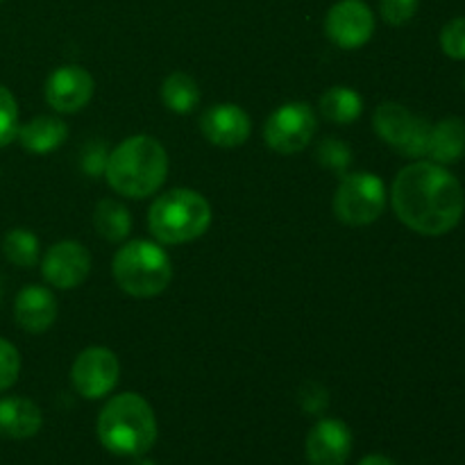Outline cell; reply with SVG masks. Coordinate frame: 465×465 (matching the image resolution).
<instances>
[{"label":"cell","mask_w":465,"mask_h":465,"mask_svg":"<svg viewBox=\"0 0 465 465\" xmlns=\"http://www.w3.org/2000/svg\"><path fill=\"white\" fill-rule=\"evenodd\" d=\"M391 203L400 221L422 236L448 234L465 212L461 182L436 162L404 166L393 182Z\"/></svg>","instance_id":"1"},{"label":"cell","mask_w":465,"mask_h":465,"mask_svg":"<svg viewBox=\"0 0 465 465\" xmlns=\"http://www.w3.org/2000/svg\"><path fill=\"white\" fill-rule=\"evenodd\" d=\"M109 186L125 198L154 195L168 177V153L154 136L134 134L109 153L104 168Z\"/></svg>","instance_id":"2"},{"label":"cell","mask_w":465,"mask_h":465,"mask_svg":"<svg viewBox=\"0 0 465 465\" xmlns=\"http://www.w3.org/2000/svg\"><path fill=\"white\" fill-rule=\"evenodd\" d=\"M95 431L107 452L132 459L148 454L159 436L157 416L139 393L114 395L100 411Z\"/></svg>","instance_id":"3"},{"label":"cell","mask_w":465,"mask_h":465,"mask_svg":"<svg viewBox=\"0 0 465 465\" xmlns=\"http://www.w3.org/2000/svg\"><path fill=\"white\" fill-rule=\"evenodd\" d=\"M212 204L193 189H173L159 195L148 212V227L163 245L200 239L212 225Z\"/></svg>","instance_id":"4"},{"label":"cell","mask_w":465,"mask_h":465,"mask_svg":"<svg viewBox=\"0 0 465 465\" xmlns=\"http://www.w3.org/2000/svg\"><path fill=\"white\" fill-rule=\"evenodd\" d=\"M114 280L132 298H154L173 280V262L166 250L153 241H130L116 252Z\"/></svg>","instance_id":"5"},{"label":"cell","mask_w":465,"mask_h":465,"mask_svg":"<svg viewBox=\"0 0 465 465\" xmlns=\"http://www.w3.org/2000/svg\"><path fill=\"white\" fill-rule=\"evenodd\" d=\"M386 209V186L375 173H350L341 177L334 193V213L350 227L375 223Z\"/></svg>","instance_id":"6"},{"label":"cell","mask_w":465,"mask_h":465,"mask_svg":"<svg viewBox=\"0 0 465 465\" xmlns=\"http://www.w3.org/2000/svg\"><path fill=\"white\" fill-rule=\"evenodd\" d=\"M372 127L381 141L409 159L427 157L431 125L398 103H381L372 114Z\"/></svg>","instance_id":"7"},{"label":"cell","mask_w":465,"mask_h":465,"mask_svg":"<svg viewBox=\"0 0 465 465\" xmlns=\"http://www.w3.org/2000/svg\"><path fill=\"white\" fill-rule=\"evenodd\" d=\"M318 132V116L307 103H286L263 123V141L280 154H298Z\"/></svg>","instance_id":"8"},{"label":"cell","mask_w":465,"mask_h":465,"mask_svg":"<svg viewBox=\"0 0 465 465\" xmlns=\"http://www.w3.org/2000/svg\"><path fill=\"white\" fill-rule=\"evenodd\" d=\"M121 377L118 357L107 348H86L77 354L71 368V380L84 400H100L112 393Z\"/></svg>","instance_id":"9"},{"label":"cell","mask_w":465,"mask_h":465,"mask_svg":"<svg viewBox=\"0 0 465 465\" xmlns=\"http://www.w3.org/2000/svg\"><path fill=\"white\" fill-rule=\"evenodd\" d=\"M325 35L343 50H357L375 35V14L363 0H339L325 16Z\"/></svg>","instance_id":"10"},{"label":"cell","mask_w":465,"mask_h":465,"mask_svg":"<svg viewBox=\"0 0 465 465\" xmlns=\"http://www.w3.org/2000/svg\"><path fill=\"white\" fill-rule=\"evenodd\" d=\"M41 272L54 289H77L84 284L91 272L89 250L77 241H59L41 259Z\"/></svg>","instance_id":"11"},{"label":"cell","mask_w":465,"mask_h":465,"mask_svg":"<svg viewBox=\"0 0 465 465\" xmlns=\"http://www.w3.org/2000/svg\"><path fill=\"white\" fill-rule=\"evenodd\" d=\"M95 82L86 68L77 64L54 68L45 80V103L59 114H75L91 103Z\"/></svg>","instance_id":"12"},{"label":"cell","mask_w":465,"mask_h":465,"mask_svg":"<svg viewBox=\"0 0 465 465\" xmlns=\"http://www.w3.org/2000/svg\"><path fill=\"white\" fill-rule=\"evenodd\" d=\"M304 450L312 465H345L352 454V431L343 420L322 418L309 431Z\"/></svg>","instance_id":"13"},{"label":"cell","mask_w":465,"mask_h":465,"mask_svg":"<svg viewBox=\"0 0 465 465\" xmlns=\"http://www.w3.org/2000/svg\"><path fill=\"white\" fill-rule=\"evenodd\" d=\"M200 130H203L204 139L218 148H239L250 139L252 121L239 104L221 103L209 107L200 116Z\"/></svg>","instance_id":"14"},{"label":"cell","mask_w":465,"mask_h":465,"mask_svg":"<svg viewBox=\"0 0 465 465\" xmlns=\"http://www.w3.org/2000/svg\"><path fill=\"white\" fill-rule=\"evenodd\" d=\"M14 318L21 330L30 334H44L57 321V300L45 286H25L18 291L16 302H14Z\"/></svg>","instance_id":"15"},{"label":"cell","mask_w":465,"mask_h":465,"mask_svg":"<svg viewBox=\"0 0 465 465\" xmlns=\"http://www.w3.org/2000/svg\"><path fill=\"white\" fill-rule=\"evenodd\" d=\"M44 425L41 409L27 398L0 400V434L14 440H25L39 434Z\"/></svg>","instance_id":"16"},{"label":"cell","mask_w":465,"mask_h":465,"mask_svg":"<svg viewBox=\"0 0 465 465\" xmlns=\"http://www.w3.org/2000/svg\"><path fill=\"white\" fill-rule=\"evenodd\" d=\"M465 154V121L463 118L450 116L431 125L430 134V148H427V157L431 162L448 166V163L461 162Z\"/></svg>","instance_id":"17"},{"label":"cell","mask_w":465,"mask_h":465,"mask_svg":"<svg viewBox=\"0 0 465 465\" xmlns=\"http://www.w3.org/2000/svg\"><path fill=\"white\" fill-rule=\"evenodd\" d=\"M68 125L57 116H36L18 127V143L32 154H48L66 141Z\"/></svg>","instance_id":"18"},{"label":"cell","mask_w":465,"mask_h":465,"mask_svg":"<svg viewBox=\"0 0 465 465\" xmlns=\"http://www.w3.org/2000/svg\"><path fill=\"white\" fill-rule=\"evenodd\" d=\"M321 114L336 125H350L363 112V98L350 86H331L321 95Z\"/></svg>","instance_id":"19"},{"label":"cell","mask_w":465,"mask_h":465,"mask_svg":"<svg viewBox=\"0 0 465 465\" xmlns=\"http://www.w3.org/2000/svg\"><path fill=\"white\" fill-rule=\"evenodd\" d=\"M94 227L103 239L121 243L132 232V216L118 200H100L94 212Z\"/></svg>","instance_id":"20"},{"label":"cell","mask_w":465,"mask_h":465,"mask_svg":"<svg viewBox=\"0 0 465 465\" xmlns=\"http://www.w3.org/2000/svg\"><path fill=\"white\" fill-rule=\"evenodd\" d=\"M162 100L175 114L193 112L200 103L198 82L186 73H171L162 84Z\"/></svg>","instance_id":"21"},{"label":"cell","mask_w":465,"mask_h":465,"mask_svg":"<svg viewBox=\"0 0 465 465\" xmlns=\"http://www.w3.org/2000/svg\"><path fill=\"white\" fill-rule=\"evenodd\" d=\"M3 252L9 263L18 268H32L39 262L41 245L35 232L25 230V227H14L5 234L3 239Z\"/></svg>","instance_id":"22"},{"label":"cell","mask_w":465,"mask_h":465,"mask_svg":"<svg viewBox=\"0 0 465 465\" xmlns=\"http://www.w3.org/2000/svg\"><path fill=\"white\" fill-rule=\"evenodd\" d=\"M316 159L321 166L330 168V171L339 173V175H345L348 166L352 163V150H350L341 139L330 136V139H325L318 143Z\"/></svg>","instance_id":"23"},{"label":"cell","mask_w":465,"mask_h":465,"mask_svg":"<svg viewBox=\"0 0 465 465\" xmlns=\"http://www.w3.org/2000/svg\"><path fill=\"white\" fill-rule=\"evenodd\" d=\"M18 134V104L12 91L0 84V148L12 143Z\"/></svg>","instance_id":"24"},{"label":"cell","mask_w":465,"mask_h":465,"mask_svg":"<svg viewBox=\"0 0 465 465\" xmlns=\"http://www.w3.org/2000/svg\"><path fill=\"white\" fill-rule=\"evenodd\" d=\"M18 372H21V354L7 339H0V393L16 384Z\"/></svg>","instance_id":"25"},{"label":"cell","mask_w":465,"mask_h":465,"mask_svg":"<svg viewBox=\"0 0 465 465\" xmlns=\"http://www.w3.org/2000/svg\"><path fill=\"white\" fill-rule=\"evenodd\" d=\"M440 48L448 57L465 59V16L452 18L440 30Z\"/></svg>","instance_id":"26"},{"label":"cell","mask_w":465,"mask_h":465,"mask_svg":"<svg viewBox=\"0 0 465 465\" xmlns=\"http://www.w3.org/2000/svg\"><path fill=\"white\" fill-rule=\"evenodd\" d=\"M420 0H380V14L389 25H404L418 12Z\"/></svg>","instance_id":"27"},{"label":"cell","mask_w":465,"mask_h":465,"mask_svg":"<svg viewBox=\"0 0 465 465\" xmlns=\"http://www.w3.org/2000/svg\"><path fill=\"white\" fill-rule=\"evenodd\" d=\"M109 153L103 143H91L84 150V157H82V171L89 173L91 177H100L107 168Z\"/></svg>","instance_id":"28"},{"label":"cell","mask_w":465,"mask_h":465,"mask_svg":"<svg viewBox=\"0 0 465 465\" xmlns=\"http://www.w3.org/2000/svg\"><path fill=\"white\" fill-rule=\"evenodd\" d=\"M300 404H302L304 411L309 413H321L327 407V391L321 384H309L302 386V393H300Z\"/></svg>","instance_id":"29"},{"label":"cell","mask_w":465,"mask_h":465,"mask_svg":"<svg viewBox=\"0 0 465 465\" xmlns=\"http://www.w3.org/2000/svg\"><path fill=\"white\" fill-rule=\"evenodd\" d=\"M359 465H395L391 461L389 457H384V454H368V457H363Z\"/></svg>","instance_id":"30"},{"label":"cell","mask_w":465,"mask_h":465,"mask_svg":"<svg viewBox=\"0 0 465 465\" xmlns=\"http://www.w3.org/2000/svg\"><path fill=\"white\" fill-rule=\"evenodd\" d=\"M134 465H157V463H153V461H150V459H143V457H136V461H134Z\"/></svg>","instance_id":"31"},{"label":"cell","mask_w":465,"mask_h":465,"mask_svg":"<svg viewBox=\"0 0 465 465\" xmlns=\"http://www.w3.org/2000/svg\"><path fill=\"white\" fill-rule=\"evenodd\" d=\"M0 295H3V286H0Z\"/></svg>","instance_id":"32"},{"label":"cell","mask_w":465,"mask_h":465,"mask_svg":"<svg viewBox=\"0 0 465 465\" xmlns=\"http://www.w3.org/2000/svg\"><path fill=\"white\" fill-rule=\"evenodd\" d=\"M0 3H3V0H0Z\"/></svg>","instance_id":"33"}]
</instances>
